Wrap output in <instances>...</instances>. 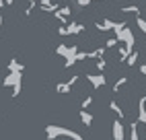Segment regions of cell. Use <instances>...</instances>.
I'll return each mask as SVG.
<instances>
[{"label":"cell","mask_w":146,"mask_h":140,"mask_svg":"<svg viewBox=\"0 0 146 140\" xmlns=\"http://www.w3.org/2000/svg\"><path fill=\"white\" fill-rule=\"evenodd\" d=\"M45 136L50 140H56L60 136H66L70 140H82V136L78 132H74V130H70V128H62V126H47L45 128Z\"/></svg>","instance_id":"cell-1"},{"label":"cell","mask_w":146,"mask_h":140,"mask_svg":"<svg viewBox=\"0 0 146 140\" xmlns=\"http://www.w3.org/2000/svg\"><path fill=\"white\" fill-rule=\"evenodd\" d=\"M56 54L58 56H64V66L70 68L76 64V54H78V45H64L60 43L56 47Z\"/></svg>","instance_id":"cell-2"},{"label":"cell","mask_w":146,"mask_h":140,"mask_svg":"<svg viewBox=\"0 0 146 140\" xmlns=\"http://www.w3.org/2000/svg\"><path fill=\"white\" fill-rule=\"evenodd\" d=\"M115 39H117V43H123L125 47H130V49H134V45H136V37H134V31L130 27H125L121 33H117Z\"/></svg>","instance_id":"cell-3"},{"label":"cell","mask_w":146,"mask_h":140,"mask_svg":"<svg viewBox=\"0 0 146 140\" xmlns=\"http://www.w3.org/2000/svg\"><path fill=\"white\" fill-rule=\"evenodd\" d=\"M82 31H84V25H80V23H68V25L58 29V33H60V35H78Z\"/></svg>","instance_id":"cell-4"},{"label":"cell","mask_w":146,"mask_h":140,"mask_svg":"<svg viewBox=\"0 0 146 140\" xmlns=\"http://www.w3.org/2000/svg\"><path fill=\"white\" fill-rule=\"evenodd\" d=\"M21 81H23V74L21 72H8L2 78V87H19Z\"/></svg>","instance_id":"cell-5"},{"label":"cell","mask_w":146,"mask_h":140,"mask_svg":"<svg viewBox=\"0 0 146 140\" xmlns=\"http://www.w3.org/2000/svg\"><path fill=\"white\" fill-rule=\"evenodd\" d=\"M84 78L91 83V87H93V89H99V87H103V85L107 83L105 74H101V72H99V74H86Z\"/></svg>","instance_id":"cell-6"},{"label":"cell","mask_w":146,"mask_h":140,"mask_svg":"<svg viewBox=\"0 0 146 140\" xmlns=\"http://www.w3.org/2000/svg\"><path fill=\"white\" fill-rule=\"evenodd\" d=\"M111 128H113V130H111L113 140H125V128H123V124L119 122V119H115Z\"/></svg>","instance_id":"cell-7"},{"label":"cell","mask_w":146,"mask_h":140,"mask_svg":"<svg viewBox=\"0 0 146 140\" xmlns=\"http://www.w3.org/2000/svg\"><path fill=\"white\" fill-rule=\"evenodd\" d=\"M70 15H72V8H70V6H60V8L54 13V17L62 23V27L66 25V21H68V17H70Z\"/></svg>","instance_id":"cell-8"},{"label":"cell","mask_w":146,"mask_h":140,"mask_svg":"<svg viewBox=\"0 0 146 140\" xmlns=\"http://www.w3.org/2000/svg\"><path fill=\"white\" fill-rule=\"evenodd\" d=\"M136 122L146 126V95H142L140 101H138V119Z\"/></svg>","instance_id":"cell-9"},{"label":"cell","mask_w":146,"mask_h":140,"mask_svg":"<svg viewBox=\"0 0 146 140\" xmlns=\"http://www.w3.org/2000/svg\"><path fill=\"white\" fill-rule=\"evenodd\" d=\"M39 8L43 13H56L58 8H60V4H58L56 0H39Z\"/></svg>","instance_id":"cell-10"},{"label":"cell","mask_w":146,"mask_h":140,"mask_svg":"<svg viewBox=\"0 0 146 140\" xmlns=\"http://www.w3.org/2000/svg\"><path fill=\"white\" fill-rule=\"evenodd\" d=\"M6 68H8V72H21V74H23V70H25V66H23L21 62H19L17 58H13L11 62L6 64Z\"/></svg>","instance_id":"cell-11"},{"label":"cell","mask_w":146,"mask_h":140,"mask_svg":"<svg viewBox=\"0 0 146 140\" xmlns=\"http://www.w3.org/2000/svg\"><path fill=\"white\" fill-rule=\"evenodd\" d=\"M109 107H111V111H113L115 115H117V117H119V122H121V119L125 117V111H123V109H121V105H119L117 101H109Z\"/></svg>","instance_id":"cell-12"},{"label":"cell","mask_w":146,"mask_h":140,"mask_svg":"<svg viewBox=\"0 0 146 140\" xmlns=\"http://www.w3.org/2000/svg\"><path fill=\"white\" fill-rule=\"evenodd\" d=\"M95 27L99 29L101 33H103V31H109V29H113V21H109V19H103V21H97Z\"/></svg>","instance_id":"cell-13"},{"label":"cell","mask_w":146,"mask_h":140,"mask_svg":"<svg viewBox=\"0 0 146 140\" xmlns=\"http://www.w3.org/2000/svg\"><path fill=\"white\" fill-rule=\"evenodd\" d=\"M117 52H119V62H125L128 60V56L134 52V49H130V47H125L123 43H117Z\"/></svg>","instance_id":"cell-14"},{"label":"cell","mask_w":146,"mask_h":140,"mask_svg":"<svg viewBox=\"0 0 146 140\" xmlns=\"http://www.w3.org/2000/svg\"><path fill=\"white\" fill-rule=\"evenodd\" d=\"M80 122H82L86 128H91V126H93V113H91V111H82V109H80Z\"/></svg>","instance_id":"cell-15"},{"label":"cell","mask_w":146,"mask_h":140,"mask_svg":"<svg viewBox=\"0 0 146 140\" xmlns=\"http://www.w3.org/2000/svg\"><path fill=\"white\" fill-rule=\"evenodd\" d=\"M56 91L60 93V95H68V93L72 91V87L68 85V83H58V85H56Z\"/></svg>","instance_id":"cell-16"},{"label":"cell","mask_w":146,"mask_h":140,"mask_svg":"<svg viewBox=\"0 0 146 140\" xmlns=\"http://www.w3.org/2000/svg\"><path fill=\"white\" fill-rule=\"evenodd\" d=\"M105 52H107V49L101 45V47H95L93 49V52H91V58L93 60H101V58H105Z\"/></svg>","instance_id":"cell-17"},{"label":"cell","mask_w":146,"mask_h":140,"mask_svg":"<svg viewBox=\"0 0 146 140\" xmlns=\"http://www.w3.org/2000/svg\"><path fill=\"white\" fill-rule=\"evenodd\" d=\"M130 140H140V134H138V122H132V126H130Z\"/></svg>","instance_id":"cell-18"},{"label":"cell","mask_w":146,"mask_h":140,"mask_svg":"<svg viewBox=\"0 0 146 140\" xmlns=\"http://www.w3.org/2000/svg\"><path fill=\"white\" fill-rule=\"evenodd\" d=\"M125 85H128V76H121V78H117V81H115V85H113V91L117 93L119 89H121V87H125Z\"/></svg>","instance_id":"cell-19"},{"label":"cell","mask_w":146,"mask_h":140,"mask_svg":"<svg viewBox=\"0 0 146 140\" xmlns=\"http://www.w3.org/2000/svg\"><path fill=\"white\" fill-rule=\"evenodd\" d=\"M138 56H140V54H138V52H136V49H134V52H132V54L128 56V60H125V64H128V66L132 68V66H134L136 62H138Z\"/></svg>","instance_id":"cell-20"},{"label":"cell","mask_w":146,"mask_h":140,"mask_svg":"<svg viewBox=\"0 0 146 140\" xmlns=\"http://www.w3.org/2000/svg\"><path fill=\"white\" fill-rule=\"evenodd\" d=\"M121 13H134V15H138V13H140V6H136V4L121 6Z\"/></svg>","instance_id":"cell-21"},{"label":"cell","mask_w":146,"mask_h":140,"mask_svg":"<svg viewBox=\"0 0 146 140\" xmlns=\"http://www.w3.org/2000/svg\"><path fill=\"white\" fill-rule=\"evenodd\" d=\"M93 105V95H89V97H84L82 99V111H89V107Z\"/></svg>","instance_id":"cell-22"},{"label":"cell","mask_w":146,"mask_h":140,"mask_svg":"<svg viewBox=\"0 0 146 140\" xmlns=\"http://www.w3.org/2000/svg\"><path fill=\"white\" fill-rule=\"evenodd\" d=\"M95 66H97V70L103 74V70H105V66H107V62H105V58H101V60H95Z\"/></svg>","instance_id":"cell-23"},{"label":"cell","mask_w":146,"mask_h":140,"mask_svg":"<svg viewBox=\"0 0 146 140\" xmlns=\"http://www.w3.org/2000/svg\"><path fill=\"white\" fill-rule=\"evenodd\" d=\"M115 45H117V39H115V37H111V39H107V41H105V49H111V47H115Z\"/></svg>","instance_id":"cell-24"},{"label":"cell","mask_w":146,"mask_h":140,"mask_svg":"<svg viewBox=\"0 0 146 140\" xmlns=\"http://www.w3.org/2000/svg\"><path fill=\"white\" fill-rule=\"evenodd\" d=\"M91 58V52H78L76 54V62H80V60H89Z\"/></svg>","instance_id":"cell-25"},{"label":"cell","mask_w":146,"mask_h":140,"mask_svg":"<svg viewBox=\"0 0 146 140\" xmlns=\"http://www.w3.org/2000/svg\"><path fill=\"white\" fill-rule=\"evenodd\" d=\"M35 6H37V2H33V4H27V8H25V15L29 17V15H31V13L35 11Z\"/></svg>","instance_id":"cell-26"},{"label":"cell","mask_w":146,"mask_h":140,"mask_svg":"<svg viewBox=\"0 0 146 140\" xmlns=\"http://www.w3.org/2000/svg\"><path fill=\"white\" fill-rule=\"evenodd\" d=\"M76 2H78V6H89L91 0H76Z\"/></svg>","instance_id":"cell-27"},{"label":"cell","mask_w":146,"mask_h":140,"mask_svg":"<svg viewBox=\"0 0 146 140\" xmlns=\"http://www.w3.org/2000/svg\"><path fill=\"white\" fill-rule=\"evenodd\" d=\"M78 78H80V76H72L70 81H68V85H70V87H72V85H76V81H78Z\"/></svg>","instance_id":"cell-28"},{"label":"cell","mask_w":146,"mask_h":140,"mask_svg":"<svg viewBox=\"0 0 146 140\" xmlns=\"http://www.w3.org/2000/svg\"><path fill=\"white\" fill-rule=\"evenodd\" d=\"M140 72H142V74L146 76V64H142V66H140Z\"/></svg>","instance_id":"cell-29"},{"label":"cell","mask_w":146,"mask_h":140,"mask_svg":"<svg viewBox=\"0 0 146 140\" xmlns=\"http://www.w3.org/2000/svg\"><path fill=\"white\" fill-rule=\"evenodd\" d=\"M13 2H15V0H4V6H11Z\"/></svg>","instance_id":"cell-30"},{"label":"cell","mask_w":146,"mask_h":140,"mask_svg":"<svg viewBox=\"0 0 146 140\" xmlns=\"http://www.w3.org/2000/svg\"><path fill=\"white\" fill-rule=\"evenodd\" d=\"M2 25H4V19H2V13H0V29H2Z\"/></svg>","instance_id":"cell-31"},{"label":"cell","mask_w":146,"mask_h":140,"mask_svg":"<svg viewBox=\"0 0 146 140\" xmlns=\"http://www.w3.org/2000/svg\"><path fill=\"white\" fill-rule=\"evenodd\" d=\"M2 6H4V0H0V11H2Z\"/></svg>","instance_id":"cell-32"},{"label":"cell","mask_w":146,"mask_h":140,"mask_svg":"<svg viewBox=\"0 0 146 140\" xmlns=\"http://www.w3.org/2000/svg\"><path fill=\"white\" fill-rule=\"evenodd\" d=\"M33 2H35V0H27V4H33Z\"/></svg>","instance_id":"cell-33"},{"label":"cell","mask_w":146,"mask_h":140,"mask_svg":"<svg viewBox=\"0 0 146 140\" xmlns=\"http://www.w3.org/2000/svg\"><path fill=\"white\" fill-rule=\"evenodd\" d=\"M91 2H97V0H91Z\"/></svg>","instance_id":"cell-34"}]
</instances>
